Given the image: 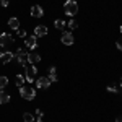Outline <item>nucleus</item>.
<instances>
[{
	"instance_id": "obj_14",
	"label": "nucleus",
	"mask_w": 122,
	"mask_h": 122,
	"mask_svg": "<svg viewBox=\"0 0 122 122\" xmlns=\"http://www.w3.org/2000/svg\"><path fill=\"white\" fill-rule=\"evenodd\" d=\"M10 101V94L3 90H0V104H7Z\"/></svg>"
},
{
	"instance_id": "obj_24",
	"label": "nucleus",
	"mask_w": 122,
	"mask_h": 122,
	"mask_svg": "<svg viewBox=\"0 0 122 122\" xmlns=\"http://www.w3.org/2000/svg\"><path fill=\"white\" fill-rule=\"evenodd\" d=\"M107 90H109L111 93H116V91H117V86H116V85H111V86H109Z\"/></svg>"
},
{
	"instance_id": "obj_29",
	"label": "nucleus",
	"mask_w": 122,
	"mask_h": 122,
	"mask_svg": "<svg viewBox=\"0 0 122 122\" xmlns=\"http://www.w3.org/2000/svg\"><path fill=\"white\" fill-rule=\"evenodd\" d=\"M121 34H122V26H121Z\"/></svg>"
},
{
	"instance_id": "obj_23",
	"label": "nucleus",
	"mask_w": 122,
	"mask_h": 122,
	"mask_svg": "<svg viewBox=\"0 0 122 122\" xmlns=\"http://www.w3.org/2000/svg\"><path fill=\"white\" fill-rule=\"evenodd\" d=\"M116 47H117L119 51H122V38H121V39H117V42H116Z\"/></svg>"
},
{
	"instance_id": "obj_20",
	"label": "nucleus",
	"mask_w": 122,
	"mask_h": 122,
	"mask_svg": "<svg viewBox=\"0 0 122 122\" xmlns=\"http://www.w3.org/2000/svg\"><path fill=\"white\" fill-rule=\"evenodd\" d=\"M16 36H20V38H26V36H28V34H26V31H25V29H21V28H18L16 29Z\"/></svg>"
},
{
	"instance_id": "obj_21",
	"label": "nucleus",
	"mask_w": 122,
	"mask_h": 122,
	"mask_svg": "<svg viewBox=\"0 0 122 122\" xmlns=\"http://www.w3.org/2000/svg\"><path fill=\"white\" fill-rule=\"evenodd\" d=\"M34 114H36V117H38V119H42V116H44V112H42V111H41L39 107L36 109V112H34Z\"/></svg>"
},
{
	"instance_id": "obj_19",
	"label": "nucleus",
	"mask_w": 122,
	"mask_h": 122,
	"mask_svg": "<svg viewBox=\"0 0 122 122\" xmlns=\"http://www.w3.org/2000/svg\"><path fill=\"white\" fill-rule=\"evenodd\" d=\"M67 26H68V29H76L78 28V23L75 20H70V21H67Z\"/></svg>"
},
{
	"instance_id": "obj_9",
	"label": "nucleus",
	"mask_w": 122,
	"mask_h": 122,
	"mask_svg": "<svg viewBox=\"0 0 122 122\" xmlns=\"http://www.w3.org/2000/svg\"><path fill=\"white\" fill-rule=\"evenodd\" d=\"M44 15V10L41 5H33L31 7V16H34V18H41Z\"/></svg>"
},
{
	"instance_id": "obj_28",
	"label": "nucleus",
	"mask_w": 122,
	"mask_h": 122,
	"mask_svg": "<svg viewBox=\"0 0 122 122\" xmlns=\"http://www.w3.org/2000/svg\"><path fill=\"white\" fill-rule=\"evenodd\" d=\"M38 122H42V119H38Z\"/></svg>"
},
{
	"instance_id": "obj_3",
	"label": "nucleus",
	"mask_w": 122,
	"mask_h": 122,
	"mask_svg": "<svg viewBox=\"0 0 122 122\" xmlns=\"http://www.w3.org/2000/svg\"><path fill=\"white\" fill-rule=\"evenodd\" d=\"M15 57H16V62H18L20 65L26 67V62H28V52H26V49H18Z\"/></svg>"
},
{
	"instance_id": "obj_12",
	"label": "nucleus",
	"mask_w": 122,
	"mask_h": 122,
	"mask_svg": "<svg viewBox=\"0 0 122 122\" xmlns=\"http://www.w3.org/2000/svg\"><path fill=\"white\" fill-rule=\"evenodd\" d=\"M47 34V28L46 26H36V28H34V36H36V38H41V36H46Z\"/></svg>"
},
{
	"instance_id": "obj_6",
	"label": "nucleus",
	"mask_w": 122,
	"mask_h": 122,
	"mask_svg": "<svg viewBox=\"0 0 122 122\" xmlns=\"http://www.w3.org/2000/svg\"><path fill=\"white\" fill-rule=\"evenodd\" d=\"M60 41H62V44H65V46H72V44H73V34H72L70 31H64Z\"/></svg>"
},
{
	"instance_id": "obj_22",
	"label": "nucleus",
	"mask_w": 122,
	"mask_h": 122,
	"mask_svg": "<svg viewBox=\"0 0 122 122\" xmlns=\"http://www.w3.org/2000/svg\"><path fill=\"white\" fill-rule=\"evenodd\" d=\"M47 78H49L51 81H57V75H56V73H49V76H47Z\"/></svg>"
},
{
	"instance_id": "obj_7",
	"label": "nucleus",
	"mask_w": 122,
	"mask_h": 122,
	"mask_svg": "<svg viewBox=\"0 0 122 122\" xmlns=\"http://www.w3.org/2000/svg\"><path fill=\"white\" fill-rule=\"evenodd\" d=\"M36 86L41 88V90H46V88L51 86V80H49L47 76H39L38 80H36Z\"/></svg>"
},
{
	"instance_id": "obj_15",
	"label": "nucleus",
	"mask_w": 122,
	"mask_h": 122,
	"mask_svg": "<svg viewBox=\"0 0 122 122\" xmlns=\"http://www.w3.org/2000/svg\"><path fill=\"white\" fill-rule=\"evenodd\" d=\"M65 25H67V21L65 20H56V23H54V26H56L57 29H65Z\"/></svg>"
},
{
	"instance_id": "obj_26",
	"label": "nucleus",
	"mask_w": 122,
	"mask_h": 122,
	"mask_svg": "<svg viewBox=\"0 0 122 122\" xmlns=\"http://www.w3.org/2000/svg\"><path fill=\"white\" fill-rule=\"evenodd\" d=\"M49 73H56V67H49Z\"/></svg>"
},
{
	"instance_id": "obj_2",
	"label": "nucleus",
	"mask_w": 122,
	"mask_h": 122,
	"mask_svg": "<svg viewBox=\"0 0 122 122\" xmlns=\"http://www.w3.org/2000/svg\"><path fill=\"white\" fill-rule=\"evenodd\" d=\"M64 11L68 16H75L76 13H78V3H76L75 0H67L65 3H64Z\"/></svg>"
},
{
	"instance_id": "obj_8",
	"label": "nucleus",
	"mask_w": 122,
	"mask_h": 122,
	"mask_svg": "<svg viewBox=\"0 0 122 122\" xmlns=\"http://www.w3.org/2000/svg\"><path fill=\"white\" fill-rule=\"evenodd\" d=\"M25 44H26L28 49H36V46H38V38L34 34L33 36H26L25 38Z\"/></svg>"
},
{
	"instance_id": "obj_13",
	"label": "nucleus",
	"mask_w": 122,
	"mask_h": 122,
	"mask_svg": "<svg viewBox=\"0 0 122 122\" xmlns=\"http://www.w3.org/2000/svg\"><path fill=\"white\" fill-rule=\"evenodd\" d=\"M8 26L11 29H15V31H16V29L20 28V20L16 18V16H11V18L8 20Z\"/></svg>"
},
{
	"instance_id": "obj_1",
	"label": "nucleus",
	"mask_w": 122,
	"mask_h": 122,
	"mask_svg": "<svg viewBox=\"0 0 122 122\" xmlns=\"http://www.w3.org/2000/svg\"><path fill=\"white\" fill-rule=\"evenodd\" d=\"M20 94H21V98L23 99H26V101H33L34 98H36V90L34 88H31V86H20Z\"/></svg>"
},
{
	"instance_id": "obj_5",
	"label": "nucleus",
	"mask_w": 122,
	"mask_h": 122,
	"mask_svg": "<svg viewBox=\"0 0 122 122\" xmlns=\"http://www.w3.org/2000/svg\"><path fill=\"white\" fill-rule=\"evenodd\" d=\"M13 36L11 34H8V33H2L0 34V46L2 47H7V46H10V44H13Z\"/></svg>"
},
{
	"instance_id": "obj_27",
	"label": "nucleus",
	"mask_w": 122,
	"mask_h": 122,
	"mask_svg": "<svg viewBox=\"0 0 122 122\" xmlns=\"http://www.w3.org/2000/svg\"><path fill=\"white\" fill-rule=\"evenodd\" d=\"M116 122H122V116H121V117H117V119H116Z\"/></svg>"
},
{
	"instance_id": "obj_16",
	"label": "nucleus",
	"mask_w": 122,
	"mask_h": 122,
	"mask_svg": "<svg viewBox=\"0 0 122 122\" xmlns=\"http://www.w3.org/2000/svg\"><path fill=\"white\" fill-rule=\"evenodd\" d=\"M15 80H16V86H18V88H20V86H23V85H25V75H23V73H18Z\"/></svg>"
},
{
	"instance_id": "obj_17",
	"label": "nucleus",
	"mask_w": 122,
	"mask_h": 122,
	"mask_svg": "<svg viewBox=\"0 0 122 122\" xmlns=\"http://www.w3.org/2000/svg\"><path fill=\"white\" fill-rule=\"evenodd\" d=\"M23 121L25 122H34V116L29 114V112H25L23 114Z\"/></svg>"
},
{
	"instance_id": "obj_11",
	"label": "nucleus",
	"mask_w": 122,
	"mask_h": 122,
	"mask_svg": "<svg viewBox=\"0 0 122 122\" xmlns=\"http://www.w3.org/2000/svg\"><path fill=\"white\" fill-rule=\"evenodd\" d=\"M28 62L34 65V64L41 62V56H39V54H36V52H31V54H28Z\"/></svg>"
},
{
	"instance_id": "obj_18",
	"label": "nucleus",
	"mask_w": 122,
	"mask_h": 122,
	"mask_svg": "<svg viewBox=\"0 0 122 122\" xmlns=\"http://www.w3.org/2000/svg\"><path fill=\"white\" fill-rule=\"evenodd\" d=\"M7 85H8V78H7L5 75H2V76H0V90H2V88H5Z\"/></svg>"
},
{
	"instance_id": "obj_25",
	"label": "nucleus",
	"mask_w": 122,
	"mask_h": 122,
	"mask_svg": "<svg viewBox=\"0 0 122 122\" xmlns=\"http://www.w3.org/2000/svg\"><path fill=\"white\" fill-rule=\"evenodd\" d=\"M8 3H10V0H0V5L2 7H8Z\"/></svg>"
},
{
	"instance_id": "obj_30",
	"label": "nucleus",
	"mask_w": 122,
	"mask_h": 122,
	"mask_svg": "<svg viewBox=\"0 0 122 122\" xmlns=\"http://www.w3.org/2000/svg\"><path fill=\"white\" fill-rule=\"evenodd\" d=\"M121 86H122V81H121Z\"/></svg>"
},
{
	"instance_id": "obj_4",
	"label": "nucleus",
	"mask_w": 122,
	"mask_h": 122,
	"mask_svg": "<svg viewBox=\"0 0 122 122\" xmlns=\"http://www.w3.org/2000/svg\"><path fill=\"white\" fill-rule=\"evenodd\" d=\"M36 73H38L36 67H34V65H29V67H26V72H25L23 75H25V80H26L28 83H33V81H34V76H36Z\"/></svg>"
},
{
	"instance_id": "obj_10",
	"label": "nucleus",
	"mask_w": 122,
	"mask_h": 122,
	"mask_svg": "<svg viewBox=\"0 0 122 122\" xmlns=\"http://www.w3.org/2000/svg\"><path fill=\"white\" fill-rule=\"evenodd\" d=\"M11 59H13V52H10V51L0 52V62H2V64H8Z\"/></svg>"
}]
</instances>
